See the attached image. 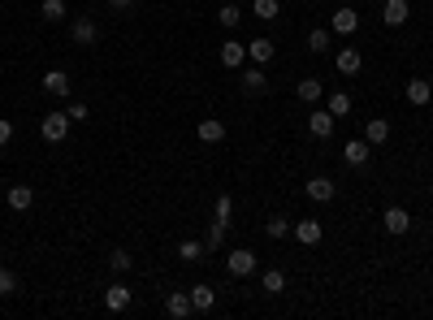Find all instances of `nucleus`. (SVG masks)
Instances as JSON below:
<instances>
[{
    "label": "nucleus",
    "mask_w": 433,
    "mask_h": 320,
    "mask_svg": "<svg viewBox=\"0 0 433 320\" xmlns=\"http://www.w3.org/2000/svg\"><path fill=\"white\" fill-rule=\"evenodd\" d=\"M256 264H260V255L247 251V247H234V251L226 255V268H230L234 277H251V273H256Z\"/></svg>",
    "instance_id": "1"
},
{
    "label": "nucleus",
    "mask_w": 433,
    "mask_h": 320,
    "mask_svg": "<svg viewBox=\"0 0 433 320\" xmlns=\"http://www.w3.org/2000/svg\"><path fill=\"white\" fill-rule=\"evenodd\" d=\"M39 134H44V143H61L70 134V113H44Z\"/></svg>",
    "instance_id": "2"
},
{
    "label": "nucleus",
    "mask_w": 433,
    "mask_h": 320,
    "mask_svg": "<svg viewBox=\"0 0 433 320\" xmlns=\"http://www.w3.org/2000/svg\"><path fill=\"white\" fill-rule=\"evenodd\" d=\"M329 30H334V35H356V30H360V13L356 9H334Z\"/></svg>",
    "instance_id": "3"
},
{
    "label": "nucleus",
    "mask_w": 433,
    "mask_h": 320,
    "mask_svg": "<svg viewBox=\"0 0 433 320\" xmlns=\"http://www.w3.org/2000/svg\"><path fill=\"white\" fill-rule=\"evenodd\" d=\"M334 66H338V74H343V78H356V74L364 70L360 48H338V61H334Z\"/></svg>",
    "instance_id": "4"
},
{
    "label": "nucleus",
    "mask_w": 433,
    "mask_h": 320,
    "mask_svg": "<svg viewBox=\"0 0 433 320\" xmlns=\"http://www.w3.org/2000/svg\"><path fill=\"white\" fill-rule=\"evenodd\" d=\"M407 18H412L407 0H386V5H381V22H386V26H403Z\"/></svg>",
    "instance_id": "5"
},
{
    "label": "nucleus",
    "mask_w": 433,
    "mask_h": 320,
    "mask_svg": "<svg viewBox=\"0 0 433 320\" xmlns=\"http://www.w3.org/2000/svg\"><path fill=\"white\" fill-rule=\"evenodd\" d=\"M165 312H169L173 320H186L191 312H195V303H191V290H173V294L165 299Z\"/></svg>",
    "instance_id": "6"
},
{
    "label": "nucleus",
    "mask_w": 433,
    "mask_h": 320,
    "mask_svg": "<svg viewBox=\"0 0 433 320\" xmlns=\"http://www.w3.org/2000/svg\"><path fill=\"white\" fill-rule=\"evenodd\" d=\"M368 156H373V143H368V139H351L347 148H343V160H347L351 169H360Z\"/></svg>",
    "instance_id": "7"
},
{
    "label": "nucleus",
    "mask_w": 433,
    "mask_h": 320,
    "mask_svg": "<svg viewBox=\"0 0 433 320\" xmlns=\"http://www.w3.org/2000/svg\"><path fill=\"white\" fill-rule=\"evenodd\" d=\"M104 308H108V312H126V308H131V286L113 281V286L104 290Z\"/></svg>",
    "instance_id": "8"
},
{
    "label": "nucleus",
    "mask_w": 433,
    "mask_h": 320,
    "mask_svg": "<svg viewBox=\"0 0 433 320\" xmlns=\"http://www.w3.org/2000/svg\"><path fill=\"white\" fill-rule=\"evenodd\" d=\"M243 61H247V43H238V39L221 43V66H226V70H238Z\"/></svg>",
    "instance_id": "9"
},
{
    "label": "nucleus",
    "mask_w": 433,
    "mask_h": 320,
    "mask_svg": "<svg viewBox=\"0 0 433 320\" xmlns=\"http://www.w3.org/2000/svg\"><path fill=\"white\" fill-rule=\"evenodd\" d=\"M334 121H338V117H334L329 108H316V113L308 117V130H312L316 139H329V134H334Z\"/></svg>",
    "instance_id": "10"
},
{
    "label": "nucleus",
    "mask_w": 433,
    "mask_h": 320,
    "mask_svg": "<svg viewBox=\"0 0 433 320\" xmlns=\"http://www.w3.org/2000/svg\"><path fill=\"white\" fill-rule=\"evenodd\" d=\"M70 35H74V43H78V48H91L95 39H100V30H95V22H91V18H78V22L70 26Z\"/></svg>",
    "instance_id": "11"
},
{
    "label": "nucleus",
    "mask_w": 433,
    "mask_h": 320,
    "mask_svg": "<svg viewBox=\"0 0 433 320\" xmlns=\"http://www.w3.org/2000/svg\"><path fill=\"white\" fill-rule=\"evenodd\" d=\"M381 221H386L390 234H407L412 230V212H407V208H386V217H381Z\"/></svg>",
    "instance_id": "12"
},
{
    "label": "nucleus",
    "mask_w": 433,
    "mask_h": 320,
    "mask_svg": "<svg viewBox=\"0 0 433 320\" xmlns=\"http://www.w3.org/2000/svg\"><path fill=\"white\" fill-rule=\"evenodd\" d=\"M303 190H308V199H316V203H329L334 195H338V186H334L329 178H312V182L303 186Z\"/></svg>",
    "instance_id": "13"
},
{
    "label": "nucleus",
    "mask_w": 433,
    "mask_h": 320,
    "mask_svg": "<svg viewBox=\"0 0 433 320\" xmlns=\"http://www.w3.org/2000/svg\"><path fill=\"white\" fill-rule=\"evenodd\" d=\"M191 303H195V312H213L217 308V290H213V286H191Z\"/></svg>",
    "instance_id": "14"
},
{
    "label": "nucleus",
    "mask_w": 433,
    "mask_h": 320,
    "mask_svg": "<svg viewBox=\"0 0 433 320\" xmlns=\"http://www.w3.org/2000/svg\"><path fill=\"white\" fill-rule=\"evenodd\" d=\"M364 139L373 143V148H381V143L390 139V121H386V117H368V126H364Z\"/></svg>",
    "instance_id": "15"
},
{
    "label": "nucleus",
    "mask_w": 433,
    "mask_h": 320,
    "mask_svg": "<svg viewBox=\"0 0 433 320\" xmlns=\"http://www.w3.org/2000/svg\"><path fill=\"white\" fill-rule=\"evenodd\" d=\"M44 91L48 95H70V74L66 70H48L44 74Z\"/></svg>",
    "instance_id": "16"
},
{
    "label": "nucleus",
    "mask_w": 433,
    "mask_h": 320,
    "mask_svg": "<svg viewBox=\"0 0 433 320\" xmlns=\"http://www.w3.org/2000/svg\"><path fill=\"white\" fill-rule=\"evenodd\" d=\"M291 230H295V238H299L303 247H316L320 243V221H295Z\"/></svg>",
    "instance_id": "17"
},
{
    "label": "nucleus",
    "mask_w": 433,
    "mask_h": 320,
    "mask_svg": "<svg viewBox=\"0 0 433 320\" xmlns=\"http://www.w3.org/2000/svg\"><path fill=\"white\" fill-rule=\"evenodd\" d=\"M433 100V87L425 83V78H412V83H407V104H416V108H425Z\"/></svg>",
    "instance_id": "18"
},
{
    "label": "nucleus",
    "mask_w": 433,
    "mask_h": 320,
    "mask_svg": "<svg viewBox=\"0 0 433 320\" xmlns=\"http://www.w3.org/2000/svg\"><path fill=\"white\" fill-rule=\"evenodd\" d=\"M273 52H278V48H273V39H251V43H247V57L256 61V66L273 61Z\"/></svg>",
    "instance_id": "19"
},
{
    "label": "nucleus",
    "mask_w": 433,
    "mask_h": 320,
    "mask_svg": "<svg viewBox=\"0 0 433 320\" xmlns=\"http://www.w3.org/2000/svg\"><path fill=\"white\" fill-rule=\"evenodd\" d=\"M30 203H35V190L30 186H9V208L13 212H26Z\"/></svg>",
    "instance_id": "20"
},
{
    "label": "nucleus",
    "mask_w": 433,
    "mask_h": 320,
    "mask_svg": "<svg viewBox=\"0 0 433 320\" xmlns=\"http://www.w3.org/2000/svg\"><path fill=\"white\" fill-rule=\"evenodd\" d=\"M260 290H264V294H282V290H286V273H282V268H264Z\"/></svg>",
    "instance_id": "21"
},
{
    "label": "nucleus",
    "mask_w": 433,
    "mask_h": 320,
    "mask_svg": "<svg viewBox=\"0 0 433 320\" xmlns=\"http://www.w3.org/2000/svg\"><path fill=\"white\" fill-rule=\"evenodd\" d=\"M299 100H308V104H316L320 100V91H325V83H320V78H299Z\"/></svg>",
    "instance_id": "22"
},
{
    "label": "nucleus",
    "mask_w": 433,
    "mask_h": 320,
    "mask_svg": "<svg viewBox=\"0 0 433 320\" xmlns=\"http://www.w3.org/2000/svg\"><path fill=\"white\" fill-rule=\"evenodd\" d=\"M282 13V5L278 0H251V18H260V22H273Z\"/></svg>",
    "instance_id": "23"
},
{
    "label": "nucleus",
    "mask_w": 433,
    "mask_h": 320,
    "mask_svg": "<svg viewBox=\"0 0 433 320\" xmlns=\"http://www.w3.org/2000/svg\"><path fill=\"white\" fill-rule=\"evenodd\" d=\"M200 139L204 143H221V139H226V126H221L217 117H204L200 121Z\"/></svg>",
    "instance_id": "24"
},
{
    "label": "nucleus",
    "mask_w": 433,
    "mask_h": 320,
    "mask_svg": "<svg viewBox=\"0 0 433 320\" xmlns=\"http://www.w3.org/2000/svg\"><path fill=\"white\" fill-rule=\"evenodd\" d=\"M329 43H334V30H325V26H316L312 35H308V48H312V52H329Z\"/></svg>",
    "instance_id": "25"
},
{
    "label": "nucleus",
    "mask_w": 433,
    "mask_h": 320,
    "mask_svg": "<svg viewBox=\"0 0 433 320\" xmlns=\"http://www.w3.org/2000/svg\"><path fill=\"white\" fill-rule=\"evenodd\" d=\"M217 22L226 26V30H234L238 22H243V9H238V5H221V9H217Z\"/></svg>",
    "instance_id": "26"
},
{
    "label": "nucleus",
    "mask_w": 433,
    "mask_h": 320,
    "mask_svg": "<svg viewBox=\"0 0 433 320\" xmlns=\"http://www.w3.org/2000/svg\"><path fill=\"white\" fill-rule=\"evenodd\" d=\"M264 87H269V78H264L260 70H247V74H243V91H247V95H256V91H264Z\"/></svg>",
    "instance_id": "27"
},
{
    "label": "nucleus",
    "mask_w": 433,
    "mask_h": 320,
    "mask_svg": "<svg viewBox=\"0 0 433 320\" xmlns=\"http://www.w3.org/2000/svg\"><path fill=\"white\" fill-rule=\"evenodd\" d=\"M329 113H334V117H347V113H351V95H347V91H334V95H329Z\"/></svg>",
    "instance_id": "28"
},
{
    "label": "nucleus",
    "mask_w": 433,
    "mask_h": 320,
    "mask_svg": "<svg viewBox=\"0 0 433 320\" xmlns=\"http://www.w3.org/2000/svg\"><path fill=\"white\" fill-rule=\"evenodd\" d=\"M264 234L269 238H286V234H291V221H286V217H269L264 221Z\"/></svg>",
    "instance_id": "29"
},
{
    "label": "nucleus",
    "mask_w": 433,
    "mask_h": 320,
    "mask_svg": "<svg viewBox=\"0 0 433 320\" xmlns=\"http://www.w3.org/2000/svg\"><path fill=\"white\" fill-rule=\"evenodd\" d=\"M44 22H61V18H66V0H44Z\"/></svg>",
    "instance_id": "30"
},
{
    "label": "nucleus",
    "mask_w": 433,
    "mask_h": 320,
    "mask_svg": "<svg viewBox=\"0 0 433 320\" xmlns=\"http://www.w3.org/2000/svg\"><path fill=\"white\" fill-rule=\"evenodd\" d=\"M178 255H182V264H195V260H204V243H191L186 238V243L178 247Z\"/></svg>",
    "instance_id": "31"
},
{
    "label": "nucleus",
    "mask_w": 433,
    "mask_h": 320,
    "mask_svg": "<svg viewBox=\"0 0 433 320\" xmlns=\"http://www.w3.org/2000/svg\"><path fill=\"white\" fill-rule=\"evenodd\" d=\"M226 243V221H213V230H208V251H217Z\"/></svg>",
    "instance_id": "32"
},
{
    "label": "nucleus",
    "mask_w": 433,
    "mask_h": 320,
    "mask_svg": "<svg viewBox=\"0 0 433 320\" xmlns=\"http://www.w3.org/2000/svg\"><path fill=\"white\" fill-rule=\"evenodd\" d=\"M131 264H135V260H131V251H113V255H108V268H113V273H126Z\"/></svg>",
    "instance_id": "33"
},
{
    "label": "nucleus",
    "mask_w": 433,
    "mask_h": 320,
    "mask_svg": "<svg viewBox=\"0 0 433 320\" xmlns=\"http://www.w3.org/2000/svg\"><path fill=\"white\" fill-rule=\"evenodd\" d=\"M13 290H18V277H13L9 268H0V299H5V294H13Z\"/></svg>",
    "instance_id": "34"
},
{
    "label": "nucleus",
    "mask_w": 433,
    "mask_h": 320,
    "mask_svg": "<svg viewBox=\"0 0 433 320\" xmlns=\"http://www.w3.org/2000/svg\"><path fill=\"white\" fill-rule=\"evenodd\" d=\"M230 212H234V199L230 195H217V221H230Z\"/></svg>",
    "instance_id": "35"
},
{
    "label": "nucleus",
    "mask_w": 433,
    "mask_h": 320,
    "mask_svg": "<svg viewBox=\"0 0 433 320\" xmlns=\"http://www.w3.org/2000/svg\"><path fill=\"white\" fill-rule=\"evenodd\" d=\"M66 113H70V121H87V104H83V100H74Z\"/></svg>",
    "instance_id": "36"
},
{
    "label": "nucleus",
    "mask_w": 433,
    "mask_h": 320,
    "mask_svg": "<svg viewBox=\"0 0 433 320\" xmlns=\"http://www.w3.org/2000/svg\"><path fill=\"white\" fill-rule=\"evenodd\" d=\"M9 139H13V121H9V117H0V148H5Z\"/></svg>",
    "instance_id": "37"
},
{
    "label": "nucleus",
    "mask_w": 433,
    "mask_h": 320,
    "mask_svg": "<svg viewBox=\"0 0 433 320\" xmlns=\"http://www.w3.org/2000/svg\"><path fill=\"white\" fill-rule=\"evenodd\" d=\"M108 5H113V9H131L135 0H108Z\"/></svg>",
    "instance_id": "38"
}]
</instances>
